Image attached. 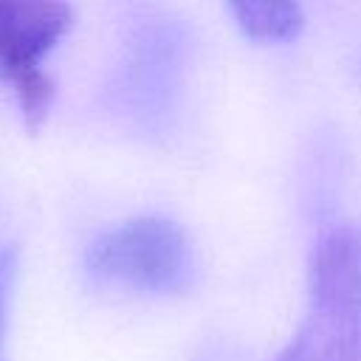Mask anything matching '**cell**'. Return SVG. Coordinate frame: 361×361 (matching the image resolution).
<instances>
[{"mask_svg":"<svg viewBox=\"0 0 361 361\" xmlns=\"http://www.w3.org/2000/svg\"><path fill=\"white\" fill-rule=\"evenodd\" d=\"M276 361H361V228L322 234L307 268V310Z\"/></svg>","mask_w":361,"mask_h":361,"instance_id":"obj_1","label":"cell"},{"mask_svg":"<svg viewBox=\"0 0 361 361\" xmlns=\"http://www.w3.org/2000/svg\"><path fill=\"white\" fill-rule=\"evenodd\" d=\"M99 285L135 293H183L197 276L186 231L164 214H138L102 231L85 254Z\"/></svg>","mask_w":361,"mask_h":361,"instance_id":"obj_2","label":"cell"},{"mask_svg":"<svg viewBox=\"0 0 361 361\" xmlns=\"http://www.w3.org/2000/svg\"><path fill=\"white\" fill-rule=\"evenodd\" d=\"M73 25L68 0H0V79L14 90L28 133H37L56 99L45 56Z\"/></svg>","mask_w":361,"mask_h":361,"instance_id":"obj_3","label":"cell"},{"mask_svg":"<svg viewBox=\"0 0 361 361\" xmlns=\"http://www.w3.org/2000/svg\"><path fill=\"white\" fill-rule=\"evenodd\" d=\"M228 8L248 39L288 42L302 31L299 0H228Z\"/></svg>","mask_w":361,"mask_h":361,"instance_id":"obj_4","label":"cell"},{"mask_svg":"<svg viewBox=\"0 0 361 361\" xmlns=\"http://www.w3.org/2000/svg\"><path fill=\"white\" fill-rule=\"evenodd\" d=\"M17 268H20L17 245H3L0 248V361H8L6 341H8V310H11V293H14V282H17Z\"/></svg>","mask_w":361,"mask_h":361,"instance_id":"obj_5","label":"cell"},{"mask_svg":"<svg viewBox=\"0 0 361 361\" xmlns=\"http://www.w3.org/2000/svg\"><path fill=\"white\" fill-rule=\"evenodd\" d=\"M358 79H361V59H358Z\"/></svg>","mask_w":361,"mask_h":361,"instance_id":"obj_6","label":"cell"}]
</instances>
